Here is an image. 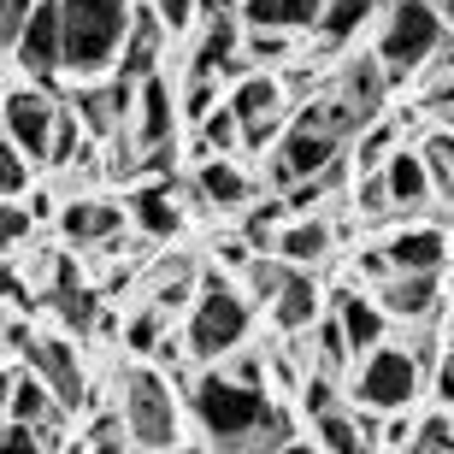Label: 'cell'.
Wrapping results in <instances>:
<instances>
[{
    "label": "cell",
    "instance_id": "1",
    "mask_svg": "<svg viewBox=\"0 0 454 454\" xmlns=\"http://www.w3.org/2000/svg\"><path fill=\"white\" fill-rule=\"evenodd\" d=\"M189 413L219 454H284L289 442V419L271 407V395L231 372H201L189 384Z\"/></svg>",
    "mask_w": 454,
    "mask_h": 454
},
{
    "label": "cell",
    "instance_id": "2",
    "mask_svg": "<svg viewBox=\"0 0 454 454\" xmlns=\"http://www.w3.org/2000/svg\"><path fill=\"white\" fill-rule=\"evenodd\" d=\"M59 6H66V71L83 83L113 71L130 42L136 6L130 0H59Z\"/></svg>",
    "mask_w": 454,
    "mask_h": 454
},
{
    "label": "cell",
    "instance_id": "3",
    "mask_svg": "<svg viewBox=\"0 0 454 454\" xmlns=\"http://www.w3.org/2000/svg\"><path fill=\"white\" fill-rule=\"evenodd\" d=\"M242 337H248V301H242L224 278H207L195 307H189V325H184L189 360H201V366L231 360V354L242 348Z\"/></svg>",
    "mask_w": 454,
    "mask_h": 454
},
{
    "label": "cell",
    "instance_id": "4",
    "mask_svg": "<svg viewBox=\"0 0 454 454\" xmlns=\"http://www.w3.org/2000/svg\"><path fill=\"white\" fill-rule=\"evenodd\" d=\"M442 48V12L437 0H389L384 35H378V59L389 77H413L419 66H431Z\"/></svg>",
    "mask_w": 454,
    "mask_h": 454
},
{
    "label": "cell",
    "instance_id": "5",
    "mask_svg": "<svg viewBox=\"0 0 454 454\" xmlns=\"http://www.w3.org/2000/svg\"><path fill=\"white\" fill-rule=\"evenodd\" d=\"M118 389H124V425H130L136 449H177V402H171L166 372L130 366L118 378Z\"/></svg>",
    "mask_w": 454,
    "mask_h": 454
},
{
    "label": "cell",
    "instance_id": "6",
    "mask_svg": "<svg viewBox=\"0 0 454 454\" xmlns=\"http://www.w3.org/2000/svg\"><path fill=\"white\" fill-rule=\"evenodd\" d=\"M419 384H425L419 354L378 342V348L360 360V372H354V407H372V413H402V407L419 395Z\"/></svg>",
    "mask_w": 454,
    "mask_h": 454
},
{
    "label": "cell",
    "instance_id": "7",
    "mask_svg": "<svg viewBox=\"0 0 454 454\" xmlns=\"http://www.w3.org/2000/svg\"><path fill=\"white\" fill-rule=\"evenodd\" d=\"M342 153V136H331V130H313V124H301V118H289V130H284V142L271 148V166H266V177L278 189H295V184H307V177H319L331 160Z\"/></svg>",
    "mask_w": 454,
    "mask_h": 454
},
{
    "label": "cell",
    "instance_id": "8",
    "mask_svg": "<svg viewBox=\"0 0 454 454\" xmlns=\"http://www.w3.org/2000/svg\"><path fill=\"white\" fill-rule=\"evenodd\" d=\"M12 66H24L35 83H48L53 71H66V6L59 0L35 6V18L24 24V35H18V48H12Z\"/></svg>",
    "mask_w": 454,
    "mask_h": 454
},
{
    "label": "cell",
    "instance_id": "9",
    "mask_svg": "<svg viewBox=\"0 0 454 454\" xmlns=\"http://www.w3.org/2000/svg\"><path fill=\"white\" fill-rule=\"evenodd\" d=\"M53 136H59V106L42 89H12L6 95V142H18L30 160H53Z\"/></svg>",
    "mask_w": 454,
    "mask_h": 454
},
{
    "label": "cell",
    "instance_id": "10",
    "mask_svg": "<svg viewBox=\"0 0 454 454\" xmlns=\"http://www.w3.org/2000/svg\"><path fill=\"white\" fill-rule=\"evenodd\" d=\"M136 89L130 77H106V83H83L77 95H71V113L83 118V130L95 136V142H106V136H118V124L136 113Z\"/></svg>",
    "mask_w": 454,
    "mask_h": 454
},
{
    "label": "cell",
    "instance_id": "11",
    "mask_svg": "<svg viewBox=\"0 0 454 454\" xmlns=\"http://www.w3.org/2000/svg\"><path fill=\"white\" fill-rule=\"evenodd\" d=\"M378 301H384L389 319L419 325V319H431V313L442 307V278L437 271H395L389 284H378Z\"/></svg>",
    "mask_w": 454,
    "mask_h": 454
},
{
    "label": "cell",
    "instance_id": "12",
    "mask_svg": "<svg viewBox=\"0 0 454 454\" xmlns=\"http://www.w3.org/2000/svg\"><path fill=\"white\" fill-rule=\"evenodd\" d=\"M24 360H30V372H42V378H48V389L66 407H83L89 384H83V366H77V354H71L66 337H35Z\"/></svg>",
    "mask_w": 454,
    "mask_h": 454
},
{
    "label": "cell",
    "instance_id": "13",
    "mask_svg": "<svg viewBox=\"0 0 454 454\" xmlns=\"http://www.w3.org/2000/svg\"><path fill=\"white\" fill-rule=\"evenodd\" d=\"M331 242H337L331 224H325L319 213H301V219H289L284 231L271 236V254H278L284 266H295V271H313L325 254H331Z\"/></svg>",
    "mask_w": 454,
    "mask_h": 454
},
{
    "label": "cell",
    "instance_id": "14",
    "mask_svg": "<svg viewBox=\"0 0 454 454\" xmlns=\"http://www.w3.org/2000/svg\"><path fill=\"white\" fill-rule=\"evenodd\" d=\"M59 395L48 389V378L42 372H12L6 378V419H18V425H59Z\"/></svg>",
    "mask_w": 454,
    "mask_h": 454
},
{
    "label": "cell",
    "instance_id": "15",
    "mask_svg": "<svg viewBox=\"0 0 454 454\" xmlns=\"http://www.w3.org/2000/svg\"><path fill=\"white\" fill-rule=\"evenodd\" d=\"M449 248H454V242L442 231H431V224H407V231H395L384 242V254H389V266H395V271H442Z\"/></svg>",
    "mask_w": 454,
    "mask_h": 454
},
{
    "label": "cell",
    "instance_id": "16",
    "mask_svg": "<svg viewBox=\"0 0 454 454\" xmlns=\"http://www.w3.org/2000/svg\"><path fill=\"white\" fill-rule=\"evenodd\" d=\"M195 195H201L213 213H236V207H248L254 184L242 177V166H236V160H224V153H207L201 171H195Z\"/></svg>",
    "mask_w": 454,
    "mask_h": 454
},
{
    "label": "cell",
    "instance_id": "17",
    "mask_svg": "<svg viewBox=\"0 0 454 454\" xmlns=\"http://www.w3.org/2000/svg\"><path fill=\"white\" fill-rule=\"evenodd\" d=\"M171 124H177V106H171L166 77L153 71V77H142V89H136V142H142V148H171Z\"/></svg>",
    "mask_w": 454,
    "mask_h": 454
},
{
    "label": "cell",
    "instance_id": "18",
    "mask_svg": "<svg viewBox=\"0 0 454 454\" xmlns=\"http://www.w3.org/2000/svg\"><path fill=\"white\" fill-rule=\"evenodd\" d=\"M118 224H124L118 201H95V195H83V201H71L66 213H59V231H66L77 248H101V242H113Z\"/></svg>",
    "mask_w": 454,
    "mask_h": 454
},
{
    "label": "cell",
    "instance_id": "19",
    "mask_svg": "<svg viewBox=\"0 0 454 454\" xmlns=\"http://www.w3.org/2000/svg\"><path fill=\"white\" fill-rule=\"evenodd\" d=\"M384 89H389V71H384V59H354L348 71H342V83H337V95L354 106V118L360 124H378V113H384Z\"/></svg>",
    "mask_w": 454,
    "mask_h": 454
},
{
    "label": "cell",
    "instance_id": "20",
    "mask_svg": "<svg viewBox=\"0 0 454 454\" xmlns=\"http://www.w3.org/2000/svg\"><path fill=\"white\" fill-rule=\"evenodd\" d=\"M313 431H319V449L325 454H378V425H372V407H360V413H325V419H313Z\"/></svg>",
    "mask_w": 454,
    "mask_h": 454
},
{
    "label": "cell",
    "instance_id": "21",
    "mask_svg": "<svg viewBox=\"0 0 454 454\" xmlns=\"http://www.w3.org/2000/svg\"><path fill=\"white\" fill-rule=\"evenodd\" d=\"M130 219H136V231L142 236H153V242H171V236L184 231V207L171 201V189L166 184H142V189H130Z\"/></svg>",
    "mask_w": 454,
    "mask_h": 454
},
{
    "label": "cell",
    "instance_id": "22",
    "mask_svg": "<svg viewBox=\"0 0 454 454\" xmlns=\"http://www.w3.org/2000/svg\"><path fill=\"white\" fill-rule=\"evenodd\" d=\"M160 35H171V30H166V18L153 12V6H136L130 42H124V53H118V77H130V83L153 77V59H160Z\"/></svg>",
    "mask_w": 454,
    "mask_h": 454
},
{
    "label": "cell",
    "instance_id": "23",
    "mask_svg": "<svg viewBox=\"0 0 454 454\" xmlns=\"http://www.w3.org/2000/svg\"><path fill=\"white\" fill-rule=\"evenodd\" d=\"M319 284L307 278V271H289V284L278 289V301H271V319H278V331H289V337H301V331H313L319 325Z\"/></svg>",
    "mask_w": 454,
    "mask_h": 454
},
{
    "label": "cell",
    "instance_id": "24",
    "mask_svg": "<svg viewBox=\"0 0 454 454\" xmlns=\"http://www.w3.org/2000/svg\"><path fill=\"white\" fill-rule=\"evenodd\" d=\"M231 106H236V118H242V136L260 130V124H278V118H284V83H278V77H242V83L231 89Z\"/></svg>",
    "mask_w": 454,
    "mask_h": 454
},
{
    "label": "cell",
    "instance_id": "25",
    "mask_svg": "<svg viewBox=\"0 0 454 454\" xmlns=\"http://www.w3.org/2000/svg\"><path fill=\"white\" fill-rule=\"evenodd\" d=\"M384 177H389V195H395V207H425L431 195H437V184H431V166H425V153L395 148V153L384 160Z\"/></svg>",
    "mask_w": 454,
    "mask_h": 454
},
{
    "label": "cell",
    "instance_id": "26",
    "mask_svg": "<svg viewBox=\"0 0 454 454\" xmlns=\"http://www.w3.org/2000/svg\"><path fill=\"white\" fill-rule=\"evenodd\" d=\"M337 319H342V331H348L354 354H372L384 342L389 313H384V301H372V295H337Z\"/></svg>",
    "mask_w": 454,
    "mask_h": 454
},
{
    "label": "cell",
    "instance_id": "27",
    "mask_svg": "<svg viewBox=\"0 0 454 454\" xmlns=\"http://www.w3.org/2000/svg\"><path fill=\"white\" fill-rule=\"evenodd\" d=\"M53 307H59V319H66L71 331H89V325H95V313H101V307H95V295L77 284V271H71V266H59V295H53Z\"/></svg>",
    "mask_w": 454,
    "mask_h": 454
},
{
    "label": "cell",
    "instance_id": "28",
    "mask_svg": "<svg viewBox=\"0 0 454 454\" xmlns=\"http://www.w3.org/2000/svg\"><path fill=\"white\" fill-rule=\"evenodd\" d=\"M378 12V0H325V18H319V35L325 42H348L366 18Z\"/></svg>",
    "mask_w": 454,
    "mask_h": 454
},
{
    "label": "cell",
    "instance_id": "29",
    "mask_svg": "<svg viewBox=\"0 0 454 454\" xmlns=\"http://www.w3.org/2000/svg\"><path fill=\"white\" fill-rule=\"evenodd\" d=\"M313 354H319V372H331V378H337V372L354 360V342H348V331H342L337 313L313 325Z\"/></svg>",
    "mask_w": 454,
    "mask_h": 454
},
{
    "label": "cell",
    "instance_id": "30",
    "mask_svg": "<svg viewBox=\"0 0 454 454\" xmlns=\"http://www.w3.org/2000/svg\"><path fill=\"white\" fill-rule=\"evenodd\" d=\"M242 148V118H236V106H213V113L201 118V153H236Z\"/></svg>",
    "mask_w": 454,
    "mask_h": 454
},
{
    "label": "cell",
    "instance_id": "31",
    "mask_svg": "<svg viewBox=\"0 0 454 454\" xmlns=\"http://www.w3.org/2000/svg\"><path fill=\"white\" fill-rule=\"evenodd\" d=\"M395 153V124H372V130H360V142H354V171H384V160Z\"/></svg>",
    "mask_w": 454,
    "mask_h": 454
},
{
    "label": "cell",
    "instance_id": "32",
    "mask_svg": "<svg viewBox=\"0 0 454 454\" xmlns=\"http://www.w3.org/2000/svg\"><path fill=\"white\" fill-rule=\"evenodd\" d=\"M189 295H201V284H195V266H189V260H177V266H171V278L160 271V284H153V307L177 313V307H184Z\"/></svg>",
    "mask_w": 454,
    "mask_h": 454
},
{
    "label": "cell",
    "instance_id": "33",
    "mask_svg": "<svg viewBox=\"0 0 454 454\" xmlns=\"http://www.w3.org/2000/svg\"><path fill=\"white\" fill-rule=\"evenodd\" d=\"M419 153H425V166H431V184H437L442 195H454V136H449V130H437Z\"/></svg>",
    "mask_w": 454,
    "mask_h": 454
},
{
    "label": "cell",
    "instance_id": "34",
    "mask_svg": "<svg viewBox=\"0 0 454 454\" xmlns=\"http://www.w3.org/2000/svg\"><path fill=\"white\" fill-rule=\"evenodd\" d=\"M289 271H295V266H284L278 254H271V260H254V266H248V289L260 295V301H278V289L289 284Z\"/></svg>",
    "mask_w": 454,
    "mask_h": 454
},
{
    "label": "cell",
    "instance_id": "35",
    "mask_svg": "<svg viewBox=\"0 0 454 454\" xmlns=\"http://www.w3.org/2000/svg\"><path fill=\"white\" fill-rule=\"evenodd\" d=\"M360 219H378V213H389L395 207V195H389V177L384 171H360Z\"/></svg>",
    "mask_w": 454,
    "mask_h": 454
},
{
    "label": "cell",
    "instance_id": "36",
    "mask_svg": "<svg viewBox=\"0 0 454 454\" xmlns=\"http://www.w3.org/2000/svg\"><path fill=\"white\" fill-rule=\"evenodd\" d=\"M35 6H42V0H0V42H6V53L18 48V35H24V24L35 18Z\"/></svg>",
    "mask_w": 454,
    "mask_h": 454
},
{
    "label": "cell",
    "instance_id": "37",
    "mask_svg": "<svg viewBox=\"0 0 454 454\" xmlns=\"http://www.w3.org/2000/svg\"><path fill=\"white\" fill-rule=\"evenodd\" d=\"M24 177H30V153L18 148V142H6V148H0V184H6V195H24Z\"/></svg>",
    "mask_w": 454,
    "mask_h": 454
},
{
    "label": "cell",
    "instance_id": "38",
    "mask_svg": "<svg viewBox=\"0 0 454 454\" xmlns=\"http://www.w3.org/2000/svg\"><path fill=\"white\" fill-rule=\"evenodd\" d=\"M301 402H307V413L313 419H325V413H337V384H331V372H313L301 384Z\"/></svg>",
    "mask_w": 454,
    "mask_h": 454
},
{
    "label": "cell",
    "instance_id": "39",
    "mask_svg": "<svg viewBox=\"0 0 454 454\" xmlns=\"http://www.w3.org/2000/svg\"><path fill=\"white\" fill-rule=\"evenodd\" d=\"M248 30H284V0H236Z\"/></svg>",
    "mask_w": 454,
    "mask_h": 454
},
{
    "label": "cell",
    "instance_id": "40",
    "mask_svg": "<svg viewBox=\"0 0 454 454\" xmlns=\"http://www.w3.org/2000/svg\"><path fill=\"white\" fill-rule=\"evenodd\" d=\"M48 442H42V431L35 425H18V419H6V437H0V454H42Z\"/></svg>",
    "mask_w": 454,
    "mask_h": 454
},
{
    "label": "cell",
    "instance_id": "41",
    "mask_svg": "<svg viewBox=\"0 0 454 454\" xmlns=\"http://www.w3.org/2000/svg\"><path fill=\"white\" fill-rule=\"evenodd\" d=\"M160 313H166V307H148V313L130 325V348L136 354H160Z\"/></svg>",
    "mask_w": 454,
    "mask_h": 454
},
{
    "label": "cell",
    "instance_id": "42",
    "mask_svg": "<svg viewBox=\"0 0 454 454\" xmlns=\"http://www.w3.org/2000/svg\"><path fill=\"white\" fill-rule=\"evenodd\" d=\"M325 0H284V30H319Z\"/></svg>",
    "mask_w": 454,
    "mask_h": 454
},
{
    "label": "cell",
    "instance_id": "43",
    "mask_svg": "<svg viewBox=\"0 0 454 454\" xmlns=\"http://www.w3.org/2000/svg\"><path fill=\"white\" fill-rule=\"evenodd\" d=\"M231 378H242V384H254V389H266V354L236 348L231 354Z\"/></svg>",
    "mask_w": 454,
    "mask_h": 454
},
{
    "label": "cell",
    "instance_id": "44",
    "mask_svg": "<svg viewBox=\"0 0 454 454\" xmlns=\"http://www.w3.org/2000/svg\"><path fill=\"white\" fill-rule=\"evenodd\" d=\"M148 6H153L160 18H166V30H171V35L189 30V18L201 12V0H148Z\"/></svg>",
    "mask_w": 454,
    "mask_h": 454
},
{
    "label": "cell",
    "instance_id": "45",
    "mask_svg": "<svg viewBox=\"0 0 454 454\" xmlns=\"http://www.w3.org/2000/svg\"><path fill=\"white\" fill-rule=\"evenodd\" d=\"M289 35H295V30H248V53H260V59H278V53L289 48Z\"/></svg>",
    "mask_w": 454,
    "mask_h": 454
},
{
    "label": "cell",
    "instance_id": "46",
    "mask_svg": "<svg viewBox=\"0 0 454 454\" xmlns=\"http://www.w3.org/2000/svg\"><path fill=\"white\" fill-rule=\"evenodd\" d=\"M24 236H30V213H24L18 201H6V248H18Z\"/></svg>",
    "mask_w": 454,
    "mask_h": 454
},
{
    "label": "cell",
    "instance_id": "47",
    "mask_svg": "<svg viewBox=\"0 0 454 454\" xmlns=\"http://www.w3.org/2000/svg\"><path fill=\"white\" fill-rule=\"evenodd\" d=\"M431 378H437V395H442V407H454V348L437 360V372H431Z\"/></svg>",
    "mask_w": 454,
    "mask_h": 454
},
{
    "label": "cell",
    "instance_id": "48",
    "mask_svg": "<svg viewBox=\"0 0 454 454\" xmlns=\"http://www.w3.org/2000/svg\"><path fill=\"white\" fill-rule=\"evenodd\" d=\"M6 301H12V307H30V289L18 284V271H12V266H6Z\"/></svg>",
    "mask_w": 454,
    "mask_h": 454
},
{
    "label": "cell",
    "instance_id": "49",
    "mask_svg": "<svg viewBox=\"0 0 454 454\" xmlns=\"http://www.w3.org/2000/svg\"><path fill=\"white\" fill-rule=\"evenodd\" d=\"M284 454H325V449H313L307 437H289V442H284Z\"/></svg>",
    "mask_w": 454,
    "mask_h": 454
},
{
    "label": "cell",
    "instance_id": "50",
    "mask_svg": "<svg viewBox=\"0 0 454 454\" xmlns=\"http://www.w3.org/2000/svg\"><path fill=\"white\" fill-rule=\"evenodd\" d=\"M437 12H442V18H449V24H454V0H437Z\"/></svg>",
    "mask_w": 454,
    "mask_h": 454
},
{
    "label": "cell",
    "instance_id": "51",
    "mask_svg": "<svg viewBox=\"0 0 454 454\" xmlns=\"http://www.w3.org/2000/svg\"><path fill=\"white\" fill-rule=\"evenodd\" d=\"M153 454H184V449H153Z\"/></svg>",
    "mask_w": 454,
    "mask_h": 454
},
{
    "label": "cell",
    "instance_id": "52",
    "mask_svg": "<svg viewBox=\"0 0 454 454\" xmlns=\"http://www.w3.org/2000/svg\"><path fill=\"white\" fill-rule=\"evenodd\" d=\"M449 271H454V248H449Z\"/></svg>",
    "mask_w": 454,
    "mask_h": 454
},
{
    "label": "cell",
    "instance_id": "53",
    "mask_svg": "<svg viewBox=\"0 0 454 454\" xmlns=\"http://www.w3.org/2000/svg\"><path fill=\"white\" fill-rule=\"evenodd\" d=\"M431 454H442V449H431Z\"/></svg>",
    "mask_w": 454,
    "mask_h": 454
},
{
    "label": "cell",
    "instance_id": "54",
    "mask_svg": "<svg viewBox=\"0 0 454 454\" xmlns=\"http://www.w3.org/2000/svg\"><path fill=\"white\" fill-rule=\"evenodd\" d=\"M449 342H454V337H449Z\"/></svg>",
    "mask_w": 454,
    "mask_h": 454
}]
</instances>
